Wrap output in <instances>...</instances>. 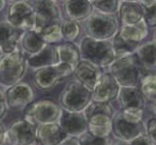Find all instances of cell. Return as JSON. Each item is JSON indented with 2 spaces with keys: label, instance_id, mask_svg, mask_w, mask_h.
I'll use <instances>...</instances> for the list:
<instances>
[{
  "label": "cell",
  "instance_id": "cell-1",
  "mask_svg": "<svg viewBox=\"0 0 156 145\" xmlns=\"http://www.w3.org/2000/svg\"><path fill=\"white\" fill-rule=\"evenodd\" d=\"M79 50L80 60L87 61L101 70L108 68L115 59L112 41H99L85 36L80 43Z\"/></svg>",
  "mask_w": 156,
  "mask_h": 145
},
{
  "label": "cell",
  "instance_id": "cell-2",
  "mask_svg": "<svg viewBox=\"0 0 156 145\" xmlns=\"http://www.w3.org/2000/svg\"><path fill=\"white\" fill-rule=\"evenodd\" d=\"M108 72L120 87H138L140 80L144 74L134 53L115 58L108 67Z\"/></svg>",
  "mask_w": 156,
  "mask_h": 145
},
{
  "label": "cell",
  "instance_id": "cell-3",
  "mask_svg": "<svg viewBox=\"0 0 156 145\" xmlns=\"http://www.w3.org/2000/svg\"><path fill=\"white\" fill-rule=\"evenodd\" d=\"M87 120V132L100 138L110 137L112 133V120L115 111L110 104L91 103L83 110Z\"/></svg>",
  "mask_w": 156,
  "mask_h": 145
},
{
  "label": "cell",
  "instance_id": "cell-4",
  "mask_svg": "<svg viewBox=\"0 0 156 145\" xmlns=\"http://www.w3.org/2000/svg\"><path fill=\"white\" fill-rule=\"evenodd\" d=\"M27 70L26 57L19 48L0 57V86L9 88L21 81Z\"/></svg>",
  "mask_w": 156,
  "mask_h": 145
},
{
  "label": "cell",
  "instance_id": "cell-5",
  "mask_svg": "<svg viewBox=\"0 0 156 145\" xmlns=\"http://www.w3.org/2000/svg\"><path fill=\"white\" fill-rule=\"evenodd\" d=\"M119 30V22L115 16L94 12L85 20L87 37L99 41H112Z\"/></svg>",
  "mask_w": 156,
  "mask_h": 145
},
{
  "label": "cell",
  "instance_id": "cell-6",
  "mask_svg": "<svg viewBox=\"0 0 156 145\" xmlns=\"http://www.w3.org/2000/svg\"><path fill=\"white\" fill-rule=\"evenodd\" d=\"M62 109L51 100L34 101L26 106L23 118L35 126L58 123Z\"/></svg>",
  "mask_w": 156,
  "mask_h": 145
},
{
  "label": "cell",
  "instance_id": "cell-7",
  "mask_svg": "<svg viewBox=\"0 0 156 145\" xmlns=\"http://www.w3.org/2000/svg\"><path fill=\"white\" fill-rule=\"evenodd\" d=\"M91 103V92L76 80L66 84L59 97V106L69 112H83Z\"/></svg>",
  "mask_w": 156,
  "mask_h": 145
},
{
  "label": "cell",
  "instance_id": "cell-8",
  "mask_svg": "<svg viewBox=\"0 0 156 145\" xmlns=\"http://www.w3.org/2000/svg\"><path fill=\"white\" fill-rule=\"evenodd\" d=\"M74 68L66 63H60L55 66L45 67L36 70L33 74V81L36 88L43 92L51 91L62 79L72 76Z\"/></svg>",
  "mask_w": 156,
  "mask_h": 145
},
{
  "label": "cell",
  "instance_id": "cell-9",
  "mask_svg": "<svg viewBox=\"0 0 156 145\" xmlns=\"http://www.w3.org/2000/svg\"><path fill=\"white\" fill-rule=\"evenodd\" d=\"M7 21L14 27L24 31L34 30L35 13L29 1H15L9 5Z\"/></svg>",
  "mask_w": 156,
  "mask_h": 145
},
{
  "label": "cell",
  "instance_id": "cell-10",
  "mask_svg": "<svg viewBox=\"0 0 156 145\" xmlns=\"http://www.w3.org/2000/svg\"><path fill=\"white\" fill-rule=\"evenodd\" d=\"M35 13V28L34 31L40 32L42 29L51 24L61 23L62 16L60 8L55 1L51 0H39L29 1Z\"/></svg>",
  "mask_w": 156,
  "mask_h": 145
},
{
  "label": "cell",
  "instance_id": "cell-11",
  "mask_svg": "<svg viewBox=\"0 0 156 145\" xmlns=\"http://www.w3.org/2000/svg\"><path fill=\"white\" fill-rule=\"evenodd\" d=\"M8 145H32L37 141V126L24 118L15 120L6 129Z\"/></svg>",
  "mask_w": 156,
  "mask_h": 145
},
{
  "label": "cell",
  "instance_id": "cell-12",
  "mask_svg": "<svg viewBox=\"0 0 156 145\" xmlns=\"http://www.w3.org/2000/svg\"><path fill=\"white\" fill-rule=\"evenodd\" d=\"M112 133L119 141L129 142L143 135H146V125L144 121L140 123H130L123 119L120 111L115 112L112 120Z\"/></svg>",
  "mask_w": 156,
  "mask_h": 145
},
{
  "label": "cell",
  "instance_id": "cell-13",
  "mask_svg": "<svg viewBox=\"0 0 156 145\" xmlns=\"http://www.w3.org/2000/svg\"><path fill=\"white\" fill-rule=\"evenodd\" d=\"M7 106L10 109L26 107L35 100V92L31 85L27 82L20 81L7 88L4 92Z\"/></svg>",
  "mask_w": 156,
  "mask_h": 145
},
{
  "label": "cell",
  "instance_id": "cell-14",
  "mask_svg": "<svg viewBox=\"0 0 156 145\" xmlns=\"http://www.w3.org/2000/svg\"><path fill=\"white\" fill-rule=\"evenodd\" d=\"M120 86L109 72H103L91 92V102L110 104L116 99Z\"/></svg>",
  "mask_w": 156,
  "mask_h": 145
},
{
  "label": "cell",
  "instance_id": "cell-15",
  "mask_svg": "<svg viewBox=\"0 0 156 145\" xmlns=\"http://www.w3.org/2000/svg\"><path fill=\"white\" fill-rule=\"evenodd\" d=\"M58 125L66 136L79 137L87 132V120L83 112H69L62 110Z\"/></svg>",
  "mask_w": 156,
  "mask_h": 145
},
{
  "label": "cell",
  "instance_id": "cell-16",
  "mask_svg": "<svg viewBox=\"0 0 156 145\" xmlns=\"http://www.w3.org/2000/svg\"><path fill=\"white\" fill-rule=\"evenodd\" d=\"M102 73L103 71L98 67L87 61L80 60L75 67L73 74L76 78V81L82 84L85 89L92 92Z\"/></svg>",
  "mask_w": 156,
  "mask_h": 145
},
{
  "label": "cell",
  "instance_id": "cell-17",
  "mask_svg": "<svg viewBox=\"0 0 156 145\" xmlns=\"http://www.w3.org/2000/svg\"><path fill=\"white\" fill-rule=\"evenodd\" d=\"M59 63L56 45H47L44 48L33 55H28L26 58L27 67L33 70H38L45 67L55 66Z\"/></svg>",
  "mask_w": 156,
  "mask_h": 145
},
{
  "label": "cell",
  "instance_id": "cell-18",
  "mask_svg": "<svg viewBox=\"0 0 156 145\" xmlns=\"http://www.w3.org/2000/svg\"><path fill=\"white\" fill-rule=\"evenodd\" d=\"M23 32L14 27L8 21H0V52L8 54L18 48Z\"/></svg>",
  "mask_w": 156,
  "mask_h": 145
},
{
  "label": "cell",
  "instance_id": "cell-19",
  "mask_svg": "<svg viewBox=\"0 0 156 145\" xmlns=\"http://www.w3.org/2000/svg\"><path fill=\"white\" fill-rule=\"evenodd\" d=\"M66 19L80 22L87 20L94 13L91 1L88 0H68L63 4Z\"/></svg>",
  "mask_w": 156,
  "mask_h": 145
},
{
  "label": "cell",
  "instance_id": "cell-20",
  "mask_svg": "<svg viewBox=\"0 0 156 145\" xmlns=\"http://www.w3.org/2000/svg\"><path fill=\"white\" fill-rule=\"evenodd\" d=\"M120 110L127 109H144L146 101L139 87H120L116 97Z\"/></svg>",
  "mask_w": 156,
  "mask_h": 145
},
{
  "label": "cell",
  "instance_id": "cell-21",
  "mask_svg": "<svg viewBox=\"0 0 156 145\" xmlns=\"http://www.w3.org/2000/svg\"><path fill=\"white\" fill-rule=\"evenodd\" d=\"M117 13L122 25H133L144 19V7L140 1H120Z\"/></svg>",
  "mask_w": 156,
  "mask_h": 145
},
{
  "label": "cell",
  "instance_id": "cell-22",
  "mask_svg": "<svg viewBox=\"0 0 156 145\" xmlns=\"http://www.w3.org/2000/svg\"><path fill=\"white\" fill-rule=\"evenodd\" d=\"M143 71L146 74H155V41H148L140 45L134 52Z\"/></svg>",
  "mask_w": 156,
  "mask_h": 145
},
{
  "label": "cell",
  "instance_id": "cell-23",
  "mask_svg": "<svg viewBox=\"0 0 156 145\" xmlns=\"http://www.w3.org/2000/svg\"><path fill=\"white\" fill-rule=\"evenodd\" d=\"M66 137L58 123L37 126V140L42 145H60Z\"/></svg>",
  "mask_w": 156,
  "mask_h": 145
},
{
  "label": "cell",
  "instance_id": "cell-24",
  "mask_svg": "<svg viewBox=\"0 0 156 145\" xmlns=\"http://www.w3.org/2000/svg\"><path fill=\"white\" fill-rule=\"evenodd\" d=\"M147 34L148 27L144 19L133 25H121L118 30V35L122 40L137 46L142 44V42L147 38Z\"/></svg>",
  "mask_w": 156,
  "mask_h": 145
},
{
  "label": "cell",
  "instance_id": "cell-25",
  "mask_svg": "<svg viewBox=\"0 0 156 145\" xmlns=\"http://www.w3.org/2000/svg\"><path fill=\"white\" fill-rule=\"evenodd\" d=\"M21 51L27 53L28 55H33L44 48L47 44L43 40L40 33L34 30L24 31L20 40Z\"/></svg>",
  "mask_w": 156,
  "mask_h": 145
},
{
  "label": "cell",
  "instance_id": "cell-26",
  "mask_svg": "<svg viewBox=\"0 0 156 145\" xmlns=\"http://www.w3.org/2000/svg\"><path fill=\"white\" fill-rule=\"evenodd\" d=\"M57 52L58 58L60 63H66L75 69L77 64L80 61V54L79 47L74 43H63L61 45H58Z\"/></svg>",
  "mask_w": 156,
  "mask_h": 145
},
{
  "label": "cell",
  "instance_id": "cell-27",
  "mask_svg": "<svg viewBox=\"0 0 156 145\" xmlns=\"http://www.w3.org/2000/svg\"><path fill=\"white\" fill-rule=\"evenodd\" d=\"M139 89L144 101L155 105L156 99V77L155 74H146L139 82Z\"/></svg>",
  "mask_w": 156,
  "mask_h": 145
},
{
  "label": "cell",
  "instance_id": "cell-28",
  "mask_svg": "<svg viewBox=\"0 0 156 145\" xmlns=\"http://www.w3.org/2000/svg\"><path fill=\"white\" fill-rule=\"evenodd\" d=\"M60 30L62 39L69 43H73L74 41H76L80 35V23L67 19H62L60 23Z\"/></svg>",
  "mask_w": 156,
  "mask_h": 145
},
{
  "label": "cell",
  "instance_id": "cell-29",
  "mask_svg": "<svg viewBox=\"0 0 156 145\" xmlns=\"http://www.w3.org/2000/svg\"><path fill=\"white\" fill-rule=\"evenodd\" d=\"M94 12L104 15L115 16L119 9L120 1L118 0H93L91 1Z\"/></svg>",
  "mask_w": 156,
  "mask_h": 145
},
{
  "label": "cell",
  "instance_id": "cell-30",
  "mask_svg": "<svg viewBox=\"0 0 156 145\" xmlns=\"http://www.w3.org/2000/svg\"><path fill=\"white\" fill-rule=\"evenodd\" d=\"M38 33H40L43 40L45 41L47 45H55L63 40L60 30V23L47 26Z\"/></svg>",
  "mask_w": 156,
  "mask_h": 145
},
{
  "label": "cell",
  "instance_id": "cell-31",
  "mask_svg": "<svg viewBox=\"0 0 156 145\" xmlns=\"http://www.w3.org/2000/svg\"><path fill=\"white\" fill-rule=\"evenodd\" d=\"M112 47H114L115 53V58H119L122 56H125L128 54H132V53L135 52L137 50V47L139 46L137 45H133V44H129V43L125 42L124 40H122L120 38V36L117 34L114 37V39L112 40Z\"/></svg>",
  "mask_w": 156,
  "mask_h": 145
},
{
  "label": "cell",
  "instance_id": "cell-32",
  "mask_svg": "<svg viewBox=\"0 0 156 145\" xmlns=\"http://www.w3.org/2000/svg\"><path fill=\"white\" fill-rule=\"evenodd\" d=\"M144 7V20L147 27L155 28L156 25V16H155V7L156 2L155 0L151 1H140Z\"/></svg>",
  "mask_w": 156,
  "mask_h": 145
},
{
  "label": "cell",
  "instance_id": "cell-33",
  "mask_svg": "<svg viewBox=\"0 0 156 145\" xmlns=\"http://www.w3.org/2000/svg\"><path fill=\"white\" fill-rule=\"evenodd\" d=\"M80 145H112V141L110 137L100 138L92 136L88 132H85L78 137Z\"/></svg>",
  "mask_w": 156,
  "mask_h": 145
},
{
  "label": "cell",
  "instance_id": "cell-34",
  "mask_svg": "<svg viewBox=\"0 0 156 145\" xmlns=\"http://www.w3.org/2000/svg\"><path fill=\"white\" fill-rule=\"evenodd\" d=\"M120 114L123 119L130 123H140L143 121L144 117V110L139 109H127L120 110Z\"/></svg>",
  "mask_w": 156,
  "mask_h": 145
},
{
  "label": "cell",
  "instance_id": "cell-35",
  "mask_svg": "<svg viewBox=\"0 0 156 145\" xmlns=\"http://www.w3.org/2000/svg\"><path fill=\"white\" fill-rule=\"evenodd\" d=\"M146 125V135L151 139V140L156 143V118L155 115L150 117L147 120Z\"/></svg>",
  "mask_w": 156,
  "mask_h": 145
},
{
  "label": "cell",
  "instance_id": "cell-36",
  "mask_svg": "<svg viewBox=\"0 0 156 145\" xmlns=\"http://www.w3.org/2000/svg\"><path fill=\"white\" fill-rule=\"evenodd\" d=\"M126 145H155V143L147 135H143L133 140L127 142Z\"/></svg>",
  "mask_w": 156,
  "mask_h": 145
},
{
  "label": "cell",
  "instance_id": "cell-37",
  "mask_svg": "<svg viewBox=\"0 0 156 145\" xmlns=\"http://www.w3.org/2000/svg\"><path fill=\"white\" fill-rule=\"evenodd\" d=\"M8 106L6 104V99H5V95L3 90L0 88V120H2L7 114Z\"/></svg>",
  "mask_w": 156,
  "mask_h": 145
},
{
  "label": "cell",
  "instance_id": "cell-38",
  "mask_svg": "<svg viewBox=\"0 0 156 145\" xmlns=\"http://www.w3.org/2000/svg\"><path fill=\"white\" fill-rule=\"evenodd\" d=\"M60 145H80L78 137L67 136L64 140L60 143Z\"/></svg>",
  "mask_w": 156,
  "mask_h": 145
},
{
  "label": "cell",
  "instance_id": "cell-39",
  "mask_svg": "<svg viewBox=\"0 0 156 145\" xmlns=\"http://www.w3.org/2000/svg\"><path fill=\"white\" fill-rule=\"evenodd\" d=\"M0 145H8L6 131L3 133H0Z\"/></svg>",
  "mask_w": 156,
  "mask_h": 145
},
{
  "label": "cell",
  "instance_id": "cell-40",
  "mask_svg": "<svg viewBox=\"0 0 156 145\" xmlns=\"http://www.w3.org/2000/svg\"><path fill=\"white\" fill-rule=\"evenodd\" d=\"M5 7H6V1H4V0H0V12H2Z\"/></svg>",
  "mask_w": 156,
  "mask_h": 145
},
{
  "label": "cell",
  "instance_id": "cell-41",
  "mask_svg": "<svg viewBox=\"0 0 156 145\" xmlns=\"http://www.w3.org/2000/svg\"><path fill=\"white\" fill-rule=\"evenodd\" d=\"M6 131V128H5V126L2 124L1 122H0V133H3Z\"/></svg>",
  "mask_w": 156,
  "mask_h": 145
},
{
  "label": "cell",
  "instance_id": "cell-42",
  "mask_svg": "<svg viewBox=\"0 0 156 145\" xmlns=\"http://www.w3.org/2000/svg\"><path fill=\"white\" fill-rule=\"evenodd\" d=\"M127 143L126 142H123V141H119L118 140V142H116V143H112V145H126Z\"/></svg>",
  "mask_w": 156,
  "mask_h": 145
},
{
  "label": "cell",
  "instance_id": "cell-43",
  "mask_svg": "<svg viewBox=\"0 0 156 145\" xmlns=\"http://www.w3.org/2000/svg\"><path fill=\"white\" fill-rule=\"evenodd\" d=\"M32 145H37V144H32Z\"/></svg>",
  "mask_w": 156,
  "mask_h": 145
}]
</instances>
